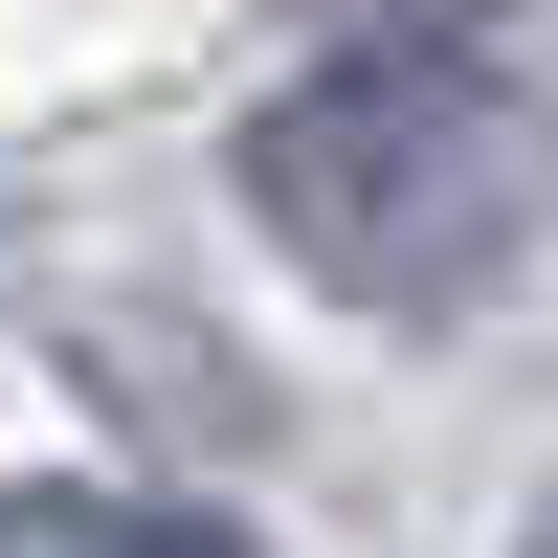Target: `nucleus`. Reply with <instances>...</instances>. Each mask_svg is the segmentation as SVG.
Listing matches in <instances>:
<instances>
[{
  "instance_id": "nucleus-1",
  "label": "nucleus",
  "mask_w": 558,
  "mask_h": 558,
  "mask_svg": "<svg viewBox=\"0 0 558 558\" xmlns=\"http://www.w3.org/2000/svg\"><path fill=\"white\" fill-rule=\"evenodd\" d=\"M246 223L336 313H402L425 336V313L514 291V246H536V112L470 45H313L246 112Z\"/></svg>"
},
{
  "instance_id": "nucleus-2",
  "label": "nucleus",
  "mask_w": 558,
  "mask_h": 558,
  "mask_svg": "<svg viewBox=\"0 0 558 558\" xmlns=\"http://www.w3.org/2000/svg\"><path fill=\"white\" fill-rule=\"evenodd\" d=\"M0 558H223V536L157 492H0Z\"/></svg>"
},
{
  "instance_id": "nucleus-3",
  "label": "nucleus",
  "mask_w": 558,
  "mask_h": 558,
  "mask_svg": "<svg viewBox=\"0 0 558 558\" xmlns=\"http://www.w3.org/2000/svg\"><path fill=\"white\" fill-rule=\"evenodd\" d=\"M536 558H558V514H536Z\"/></svg>"
}]
</instances>
